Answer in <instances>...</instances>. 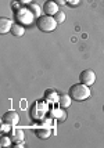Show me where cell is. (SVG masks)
Wrapping results in <instances>:
<instances>
[{
	"label": "cell",
	"mask_w": 104,
	"mask_h": 148,
	"mask_svg": "<svg viewBox=\"0 0 104 148\" xmlns=\"http://www.w3.org/2000/svg\"><path fill=\"white\" fill-rule=\"evenodd\" d=\"M70 96H71L72 100H75L78 103L79 101H85V100L90 98V96H92L90 87L83 83L72 84L71 89H70Z\"/></svg>",
	"instance_id": "obj_1"
},
{
	"label": "cell",
	"mask_w": 104,
	"mask_h": 148,
	"mask_svg": "<svg viewBox=\"0 0 104 148\" xmlns=\"http://www.w3.org/2000/svg\"><path fill=\"white\" fill-rule=\"evenodd\" d=\"M57 21L56 18L53 17V15H47V14H43V15H40L39 18H36V26H38V29L42 31V32H53L56 28H57Z\"/></svg>",
	"instance_id": "obj_2"
},
{
	"label": "cell",
	"mask_w": 104,
	"mask_h": 148,
	"mask_svg": "<svg viewBox=\"0 0 104 148\" xmlns=\"http://www.w3.org/2000/svg\"><path fill=\"white\" fill-rule=\"evenodd\" d=\"M35 14L28 8V7H24L21 6L17 8V11H15V22H18L21 25H31L33 21H35Z\"/></svg>",
	"instance_id": "obj_3"
},
{
	"label": "cell",
	"mask_w": 104,
	"mask_h": 148,
	"mask_svg": "<svg viewBox=\"0 0 104 148\" xmlns=\"http://www.w3.org/2000/svg\"><path fill=\"white\" fill-rule=\"evenodd\" d=\"M79 80H81V83H83L90 87L96 82V73H94V71H92V69H85V71L81 72Z\"/></svg>",
	"instance_id": "obj_4"
},
{
	"label": "cell",
	"mask_w": 104,
	"mask_h": 148,
	"mask_svg": "<svg viewBox=\"0 0 104 148\" xmlns=\"http://www.w3.org/2000/svg\"><path fill=\"white\" fill-rule=\"evenodd\" d=\"M1 122L10 125V126H17L20 123V115L17 111H7L4 115L1 116Z\"/></svg>",
	"instance_id": "obj_5"
},
{
	"label": "cell",
	"mask_w": 104,
	"mask_h": 148,
	"mask_svg": "<svg viewBox=\"0 0 104 148\" xmlns=\"http://www.w3.org/2000/svg\"><path fill=\"white\" fill-rule=\"evenodd\" d=\"M59 4L54 1V0H49V1H46L45 4H43V13L47 14V15H56V14L59 13Z\"/></svg>",
	"instance_id": "obj_6"
},
{
	"label": "cell",
	"mask_w": 104,
	"mask_h": 148,
	"mask_svg": "<svg viewBox=\"0 0 104 148\" xmlns=\"http://www.w3.org/2000/svg\"><path fill=\"white\" fill-rule=\"evenodd\" d=\"M13 21L10 18H6V17H1L0 18V33L4 35V33L11 32V28H13Z\"/></svg>",
	"instance_id": "obj_7"
},
{
	"label": "cell",
	"mask_w": 104,
	"mask_h": 148,
	"mask_svg": "<svg viewBox=\"0 0 104 148\" xmlns=\"http://www.w3.org/2000/svg\"><path fill=\"white\" fill-rule=\"evenodd\" d=\"M45 100H47L49 103H56L60 100V94L54 89H49L45 91Z\"/></svg>",
	"instance_id": "obj_8"
},
{
	"label": "cell",
	"mask_w": 104,
	"mask_h": 148,
	"mask_svg": "<svg viewBox=\"0 0 104 148\" xmlns=\"http://www.w3.org/2000/svg\"><path fill=\"white\" fill-rule=\"evenodd\" d=\"M71 101L72 98L70 94H60V100H59V104L60 107L63 108V110H65V108H70V105H71Z\"/></svg>",
	"instance_id": "obj_9"
},
{
	"label": "cell",
	"mask_w": 104,
	"mask_h": 148,
	"mask_svg": "<svg viewBox=\"0 0 104 148\" xmlns=\"http://www.w3.org/2000/svg\"><path fill=\"white\" fill-rule=\"evenodd\" d=\"M11 33H13L14 36H17V38H20V36H24L25 35V26L18 24V22H15L11 28Z\"/></svg>",
	"instance_id": "obj_10"
},
{
	"label": "cell",
	"mask_w": 104,
	"mask_h": 148,
	"mask_svg": "<svg viewBox=\"0 0 104 148\" xmlns=\"http://www.w3.org/2000/svg\"><path fill=\"white\" fill-rule=\"evenodd\" d=\"M35 134L38 136L39 138H42V140H46V138H49V137H50L52 132H50L49 129H36L35 130Z\"/></svg>",
	"instance_id": "obj_11"
},
{
	"label": "cell",
	"mask_w": 104,
	"mask_h": 148,
	"mask_svg": "<svg viewBox=\"0 0 104 148\" xmlns=\"http://www.w3.org/2000/svg\"><path fill=\"white\" fill-rule=\"evenodd\" d=\"M28 8L35 14V17H36V18H39L40 15H43V14H42V8H40V6L39 4H36V3H31V4L28 6Z\"/></svg>",
	"instance_id": "obj_12"
},
{
	"label": "cell",
	"mask_w": 104,
	"mask_h": 148,
	"mask_svg": "<svg viewBox=\"0 0 104 148\" xmlns=\"http://www.w3.org/2000/svg\"><path fill=\"white\" fill-rule=\"evenodd\" d=\"M53 111H54V112H53V116H56L59 122H64L65 118H67L65 111H63V110H53Z\"/></svg>",
	"instance_id": "obj_13"
},
{
	"label": "cell",
	"mask_w": 104,
	"mask_h": 148,
	"mask_svg": "<svg viewBox=\"0 0 104 148\" xmlns=\"http://www.w3.org/2000/svg\"><path fill=\"white\" fill-rule=\"evenodd\" d=\"M11 141H13V138H11L10 136H1L0 145H1V147H10V145H11Z\"/></svg>",
	"instance_id": "obj_14"
},
{
	"label": "cell",
	"mask_w": 104,
	"mask_h": 148,
	"mask_svg": "<svg viewBox=\"0 0 104 148\" xmlns=\"http://www.w3.org/2000/svg\"><path fill=\"white\" fill-rule=\"evenodd\" d=\"M11 138H13V141H20V140H24V133L21 132V130H14L13 134L10 136Z\"/></svg>",
	"instance_id": "obj_15"
},
{
	"label": "cell",
	"mask_w": 104,
	"mask_h": 148,
	"mask_svg": "<svg viewBox=\"0 0 104 148\" xmlns=\"http://www.w3.org/2000/svg\"><path fill=\"white\" fill-rule=\"evenodd\" d=\"M65 17H67V15H65L64 11H59V13L54 15V18H56V21H57L59 24H63V22H64V21H65Z\"/></svg>",
	"instance_id": "obj_16"
},
{
	"label": "cell",
	"mask_w": 104,
	"mask_h": 148,
	"mask_svg": "<svg viewBox=\"0 0 104 148\" xmlns=\"http://www.w3.org/2000/svg\"><path fill=\"white\" fill-rule=\"evenodd\" d=\"M17 1L20 3L21 6H29L32 3V0H17Z\"/></svg>",
	"instance_id": "obj_17"
},
{
	"label": "cell",
	"mask_w": 104,
	"mask_h": 148,
	"mask_svg": "<svg viewBox=\"0 0 104 148\" xmlns=\"http://www.w3.org/2000/svg\"><path fill=\"white\" fill-rule=\"evenodd\" d=\"M24 145H25V141H24V140H20V141H15V144H14L13 147L21 148V147H24Z\"/></svg>",
	"instance_id": "obj_18"
},
{
	"label": "cell",
	"mask_w": 104,
	"mask_h": 148,
	"mask_svg": "<svg viewBox=\"0 0 104 148\" xmlns=\"http://www.w3.org/2000/svg\"><path fill=\"white\" fill-rule=\"evenodd\" d=\"M10 125H6V123H3V126H1V133H6V132H8L10 130Z\"/></svg>",
	"instance_id": "obj_19"
},
{
	"label": "cell",
	"mask_w": 104,
	"mask_h": 148,
	"mask_svg": "<svg viewBox=\"0 0 104 148\" xmlns=\"http://www.w3.org/2000/svg\"><path fill=\"white\" fill-rule=\"evenodd\" d=\"M54 1H56L59 6H64V4H67V3H68V0H54Z\"/></svg>",
	"instance_id": "obj_20"
},
{
	"label": "cell",
	"mask_w": 104,
	"mask_h": 148,
	"mask_svg": "<svg viewBox=\"0 0 104 148\" xmlns=\"http://www.w3.org/2000/svg\"><path fill=\"white\" fill-rule=\"evenodd\" d=\"M79 3V0H68V4H71V6H76Z\"/></svg>",
	"instance_id": "obj_21"
},
{
	"label": "cell",
	"mask_w": 104,
	"mask_h": 148,
	"mask_svg": "<svg viewBox=\"0 0 104 148\" xmlns=\"http://www.w3.org/2000/svg\"><path fill=\"white\" fill-rule=\"evenodd\" d=\"M103 111H104V105H103Z\"/></svg>",
	"instance_id": "obj_22"
}]
</instances>
